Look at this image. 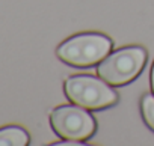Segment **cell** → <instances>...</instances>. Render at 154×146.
Segmentation results:
<instances>
[{"label":"cell","mask_w":154,"mask_h":146,"mask_svg":"<svg viewBox=\"0 0 154 146\" xmlns=\"http://www.w3.org/2000/svg\"><path fill=\"white\" fill-rule=\"evenodd\" d=\"M151 89L154 92V63H152V68H151Z\"/></svg>","instance_id":"obj_7"},{"label":"cell","mask_w":154,"mask_h":146,"mask_svg":"<svg viewBox=\"0 0 154 146\" xmlns=\"http://www.w3.org/2000/svg\"><path fill=\"white\" fill-rule=\"evenodd\" d=\"M63 91L66 98L89 110H103L118 103V94L103 79L92 76H74L65 80Z\"/></svg>","instance_id":"obj_2"},{"label":"cell","mask_w":154,"mask_h":146,"mask_svg":"<svg viewBox=\"0 0 154 146\" xmlns=\"http://www.w3.org/2000/svg\"><path fill=\"white\" fill-rule=\"evenodd\" d=\"M112 47V39L103 33H80L63 41L57 47L56 54L66 65L88 68L110 54Z\"/></svg>","instance_id":"obj_1"},{"label":"cell","mask_w":154,"mask_h":146,"mask_svg":"<svg viewBox=\"0 0 154 146\" xmlns=\"http://www.w3.org/2000/svg\"><path fill=\"white\" fill-rule=\"evenodd\" d=\"M145 62L146 51L142 47H124L100 62L97 74L110 86H124L140 74Z\"/></svg>","instance_id":"obj_3"},{"label":"cell","mask_w":154,"mask_h":146,"mask_svg":"<svg viewBox=\"0 0 154 146\" xmlns=\"http://www.w3.org/2000/svg\"><path fill=\"white\" fill-rule=\"evenodd\" d=\"M50 124L59 137L79 142L91 139L97 130L94 116L77 104L56 107L50 113Z\"/></svg>","instance_id":"obj_4"},{"label":"cell","mask_w":154,"mask_h":146,"mask_svg":"<svg viewBox=\"0 0 154 146\" xmlns=\"http://www.w3.org/2000/svg\"><path fill=\"white\" fill-rule=\"evenodd\" d=\"M30 143L27 131L18 125L0 128V146H26Z\"/></svg>","instance_id":"obj_5"},{"label":"cell","mask_w":154,"mask_h":146,"mask_svg":"<svg viewBox=\"0 0 154 146\" xmlns=\"http://www.w3.org/2000/svg\"><path fill=\"white\" fill-rule=\"evenodd\" d=\"M140 112L146 127L154 131V95L146 94L140 100Z\"/></svg>","instance_id":"obj_6"}]
</instances>
